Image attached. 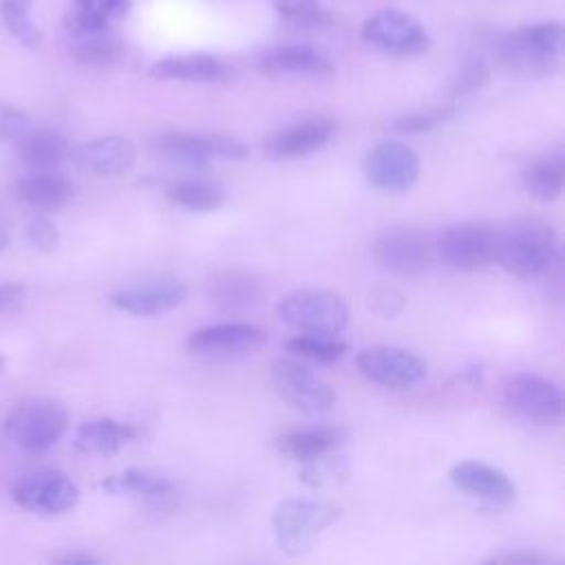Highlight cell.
Here are the masks:
<instances>
[{
	"instance_id": "6",
	"label": "cell",
	"mask_w": 565,
	"mask_h": 565,
	"mask_svg": "<svg viewBox=\"0 0 565 565\" xmlns=\"http://www.w3.org/2000/svg\"><path fill=\"white\" fill-rule=\"evenodd\" d=\"M501 402L510 415L543 426L558 424L565 411L563 391L558 384L534 373L512 375L503 384Z\"/></svg>"
},
{
	"instance_id": "16",
	"label": "cell",
	"mask_w": 565,
	"mask_h": 565,
	"mask_svg": "<svg viewBox=\"0 0 565 565\" xmlns=\"http://www.w3.org/2000/svg\"><path fill=\"white\" fill-rule=\"evenodd\" d=\"M371 252L382 269L397 276H415L430 265V247L426 238L404 227L382 232L375 238Z\"/></svg>"
},
{
	"instance_id": "17",
	"label": "cell",
	"mask_w": 565,
	"mask_h": 565,
	"mask_svg": "<svg viewBox=\"0 0 565 565\" xmlns=\"http://www.w3.org/2000/svg\"><path fill=\"white\" fill-rule=\"evenodd\" d=\"M338 132V121L331 117H307L294 121L265 139V152L276 159H294L324 148Z\"/></svg>"
},
{
	"instance_id": "14",
	"label": "cell",
	"mask_w": 565,
	"mask_h": 565,
	"mask_svg": "<svg viewBox=\"0 0 565 565\" xmlns=\"http://www.w3.org/2000/svg\"><path fill=\"white\" fill-rule=\"evenodd\" d=\"M188 298V287L174 276H150L110 294V302L132 316H159L179 307Z\"/></svg>"
},
{
	"instance_id": "41",
	"label": "cell",
	"mask_w": 565,
	"mask_h": 565,
	"mask_svg": "<svg viewBox=\"0 0 565 565\" xmlns=\"http://www.w3.org/2000/svg\"><path fill=\"white\" fill-rule=\"evenodd\" d=\"M26 289L15 282H4L0 285V316L15 311L24 302Z\"/></svg>"
},
{
	"instance_id": "31",
	"label": "cell",
	"mask_w": 565,
	"mask_h": 565,
	"mask_svg": "<svg viewBox=\"0 0 565 565\" xmlns=\"http://www.w3.org/2000/svg\"><path fill=\"white\" fill-rule=\"evenodd\" d=\"M33 0H0V20L4 29L29 49L42 42V33L33 20Z\"/></svg>"
},
{
	"instance_id": "34",
	"label": "cell",
	"mask_w": 565,
	"mask_h": 565,
	"mask_svg": "<svg viewBox=\"0 0 565 565\" xmlns=\"http://www.w3.org/2000/svg\"><path fill=\"white\" fill-rule=\"evenodd\" d=\"M269 4L285 22L296 26H316L327 20L320 0H269Z\"/></svg>"
},
{
	"instance_id": "5",
	"label": "cell",
	"mask_w": 565,
	"mask_h": 565,
	"mask_svg": "<svg viewBox=\"0 0 565 565\" xmlns=\"http://www.w3.org/2000/svg\"><path fill=\"white\" fill-rule=\"evenodd\" d=\"M278 318L300 333L338 335L349 322L347 300L329 289H298L276 307Z\"/></svg>"
},
{
	"instance_id": "27",
	"label": "cell",
	"mask_w": 565,
	"mask_h": 565,
	"mask_svg": "<svg viewBox=\"0 0 565 565\" xmlns=\"http://www.w3.org/2000/svg\"><path fill=\"white\" fill-rule=\"evenodd\" d=\"M15 148L20 161L31 170H53L71 157L66 137L51 128H31L20 141H15Z\"/></svg>"
},
{
	"instance_id": "7",
	"label": "cell",
	"mask_w": 565,
	"mask_h": 565,
	"mask_svg": "<svg viewBox=\"0 0 565 565\" xmlns=\"http://www.w3.org/2000/svg\"><path fill=\"white\" fill-rule=\"evenodd\" d=\"M364 42L391 55H419L430 46L426 26L399 9H382L366 18L360 29Z\"/></svg>"
},
{
	"instance_id": "35",
	"label": "cell",
	"mask_w": 565,
	"mask_h": 565,
	"mask_svg": "<svg viewBox=\"0 0 565 565\" xmlns=\"http://www.w3.org/2000/svg\"><path fill=\"white\" fill-rule=\"evenodd\" d=\"M452 113L450 106H435V108H426V110H415L408 115L397 117L391 128L399 135H415V132H426L433 130L435 126L444 124L448 119V115Z\"/></svg>"
},
{
	"instance_id": "13",
	"label": "cell",
	"mask_w": 565,
	"mask_h": 565,
	"mask_svg": "<svg viewBox=\"0 0 565 565\" xmlns=\"http://www.w3.org/2000/svg\"><path fill=\"white\" fill-rule=\"evenodd\" d=\"M271 382L285 402L309 415L329 411L335 402L331 384L289 358H280L271 364Z\"/></svg>"
},
{
	"instance_id": "24",
	"label": "cell",
	"mask_w": 565,
	"mask_h": 565,
	"mask_svg": "<svg viewBox=\"0 0 565 565\" xmlns=\"http://www.w3.org/2000/svg\"><path fill=\"white\" fill-rule=\"evenodd\" d=\"M130 9L128 0H73V9L64 18L66 31L73 38L108 33Z\"/></svg>"
},
{
	"instance_id": "40",
	"label": "cell",
	"mask_w": 565,
	"mask_h": 565,
	"mask_svg": "<svg viewBox=\"0 0 565 565\" xmlns=\"http://www.w3.org/2000/svg\"><path fill=\"white\" fill-rule=\"evenodd\" d=\"M373 309L382 316H395L404 307V298L395 289H377L371 296Z\"/></svg>"
},
{
	"instance_id": "2",
	"label": "cell",
	"mask_w": 565,
	"mask_h": 565,
	"mask_svg": "<svg viewBox=\"0 0 565 565\" xmlns=\"http://www.w3.org/2000/svg\"><path fill=\"white\" fill-rule=\"evenodd\" d=\"M563 26L554 20L523 24L497 42L499 62L519 75H547L558 66Z\"/></svg>"
},
{
	"instance_id": "42",
	"label": "cell",
	"mask_w": 565,
	"mask_h": 565,
	"mask_svg": "<svg viewBox=\"0 0 565 565\" xmlns=\"http://www.w3.org/2000/svg\"><path fill=\"white\" fill-rule=\"evenodd\" d=\"M55 563H64V565H95L99 563L97 556L90 554H62L55 558Z\"/></svg>"
},
{
	"instance_id": "15",
	"label": "cell",
	"mask_w": 565,
	"mask_h": 565,
	"mask_svg": "<svg viewBox=\"0 0 565 565\" xmlns=\"http://www.w3.org/2000/svg\"><path fill=\"white\" fill-rule=\"evenodd\" d=\"M267 340L265 329L252 322L207 324L188 335V349L205 358H227L256 351Z\"/></svg>"
},
{
	"instance_id": "32",
	"label": "cell",
	"mask_w": 565,
	"mask_h": 565,
	"mask_svg": "<svg viewBox=\"0 0 565 565\" xmlns=\"http://www.w3.org/2000/svg\"><path fill=\"white\" fill-rule=\"evenodd\" d=\"M285 347H287L289 353H294L298 358H305V360H311V362H318V364L338 362L347 353V344L335 335L300 333V335L289 338L285 342Z\"/></svg>"
},
{
	"instance_id": "36",
	"label": "cell",
	"mask_w": 565,
	"mask_h": 565,
	"mask_svg": "<svg viewBox=\"0 0 565 565\" xmlns=\"http://www.w3.org/2000/svg\"><path fill=\"white\" fill-rule=\"evenodd\" d=\"M24 236L29 241V245L42 254H51L57 249L60 245V232L57 225L44 216V214H35L26 221L24 225Z\"/></svg>"
},
{
	"instance_id": "9",
	"label": "cell",
	"mask_w": 565,
	"mask_h": 565,
	"mask_svg": "<svg viewBox=\"0 0 565 565\" xmlns=\"http://www.w3.org/2000/svg\"><path fill=\"white\" fill-rule=\"evenodd\" d=\"M497 227L486 223H455L437 238L439 256L459 271H479L494 263Z\"/></svg>"
},
{
	"instance_id": "43",
	"label": "cell",
	"mask_w": 565,
	"mask_h": 565,
	"mask_svg": "<svg viewBox=\"0 0 565 565\" xmlns=\"http://www.w3.org/2000/svg\"><path fill=\"white\" fill-rule=\"evenodd\" d=\"M7 241H9V234H7V227H4V223L0 221V252L7 247Z\"/></svg>"
},
{
	"instance_id": "12",
	"label": "cell",
	"mask_w": 565,
	"mask_h": 565,
	"mask_svg": "<svg viewBox=\"0 0 565 565\" xmlns=\"http://www.w3.org/2000/svg\"><path fill=\"white\" fill-rule=\"evenodd\" d=\"M419 168V154L402 141H380L366 152L362 163L366 181L384 192H404L413 188Z\"/></svg>"
},
{
	"instance_id": "26",
	"label": "cell",
	"mask_w": 565,
	"mask_h": 565,
	"mask_svg": "<svg viewBox=\"0 0 565 565\" xmlns=\"http://www.w3.org/2000/svg\"><path fill=\"white\" fill-rule=\"evenodd\" d=\"M102 486L113 494L141 497L146 503L154 508H163L166 503L172 501V494H174V483L166 475H159L152 470H139V468H130L119 475H113Z\"/></svg>"
},
{
	"instance_id": "29",
	"label": "cell",
	"mask_w": 565,
	"mask_h": 565,
	"mask_svg": "<svg viewBox=\"0 0 565 565\" xmlns=\"http://www.w3.org/2000/svg\"><path fill=\"white\" fill-rule=\"evenodd\" d=\"M280 452L289 455L291 459L311 463L324 457L329 450H333L340 444V430L329 426H316V428H298L289 430L278 437Z\"/></svg>"
},
{
	"instance_id": "23",
	"label": "cell",
	"mask_w": 565,
	"mask_h": 565,
	"mask_svg": "<svg viewBox=\"0 0 565 565\" xmlns=\"http://www.w3.org/2000/svg\"><path fill=\"white\" fill-rule=\"evenodd\" d=\"M150 77L166 79V82H218L227 75V66L207 53H183V55H168L150 64Z\"/></svg>"
},
{
	"instance_id": "38",
	"label": "cell",
	"mask_w": 565,
	"mask_h": 565,
	"mask_svg": "<svg viewBox=\"0 0 565 565\" xmlns=\"http://www.w3.org/2000/svg\"><path fill=\"white\" fill-rule=\"evenodd\" d=\"M488 79V66L481 62V60H472L468 62L461 73L457 75L455 84H452V95H466V93H472L477 90L479 86H483Z\"/></svg>"
},
{
	"instance_id": "44",
	"label": "cell",
	"mask_w": 565,
	"mask_h": 565,
	"mask_svg": "<svg viewBox=\"0 0 565 565\" xmlns=\"http://www.w3.org/2000/svg\"><path fill=\"white\" fill-rule=\"evenodd\" d=\"M2 366H4V358L0 355V371H2Z\"/></svg>"
},
{
	"instance_id": "20",
	"label": "cell",
	"mask_w": 565,
	"mask_h": 565,
	"mask_svg": "<svg viewBox=\"0 0 565 565\" xmlns=\"http://www.w3.org/2000/svg\"><path fill=\"white\" fill-rule=\"evenodd\" d=\"M254 64L260 73L274 77H324L333 73V64L329 62V57H324L316 49L300 44H278L263 49L256 55Z\"/></svg>"
},
{
	"instance_id": "37",
	"label": "cell",
	"mask_w": 565,
	"mask_h": 565,
	"mask_svg": "<svg viewBox=\"0 0 565 565\" xmlns=\"http://www.w3.org/2000/svg\"><path fill=\"white\" fill-rule=\"evenodd\" d=\"M29 130H31L29 115L0 99V143H15Z\"/></svg>"
},
{
	"instance_id": "30",
	"label": "cell",
	"mask_w": 565,
	"mask_h": 565,
	"mask_svg": "<svg viewBox=\"0 0 565 565\" xmlns=\"http://www.w3.org/2000/svg\"><path fill=\"white\" fill-rule=\"evenodd\" d=\"M166 194L172 203L190 212H212L221 207L225 201V190L216 181L196 179V177L172 181Z\"/></svg>"
},
{
	"instance_id": "4",
	"label": "cell",
	"mask_w": 565,
	"mask_h": 565,
	"mask_svg": "<svg viewBox=\"0 0 565 565\" xmlns=\"http://www.w3.org/2000/svg\"><path fill=\"white\" fill-rule=\"evenodd\" d=\"M68 428V411L51 397L20 402L4 419L7 437L26 452H44L55 446Z\"/></svg>"
},
{
	"instance_id": "10",
	"label": "cell",
	"mask_w": 565,
	"mask_h": 565,
	"mask_svg": "<svg viewBox=\"0 0 565 565\" xmlns=\"http://www.w3.org/2000/svg\"><path fill=\"white\" fill-rule=\"evenodd\" d=\"M358 369L360 373L386 388H413L426 377V362L402 347H366L358 353Z\"/></svg>"
},
{
	"instance_id": "25",
	"label": "cell",
	"mask_w": 565,
	"mask_h": 565,
	"mask_svg": "<svg viewBox=\"0 0 565 565\" xmlns=\"http://www.w3.org/2000/svg\"><path fill=\"white\" fill-rule=\"evenodd\" d=\"M137 433L139 430L132 424L113 417L86 419L75 433V448L86 455H115L121 446L135 439Z\"/></svg>"
},
{
	"instance_id": "21",
	"label": "cell",
	"mask_w": 565,
	"mask_h": 565,
	"mask_svg": "<svg viewBox=\"0 0 565 565\" xmlns=\"http://www.w3.org/2000/svg\"><path fill=\"white\" fill-rule=\"evenodd\" d=\"M15 196L38 212H55L73 201L75 185L60 172L31 170L15 181Z\"/></svg>"
},
{
	"instance_id": "8",
	"label": "cell",
	"mask_w": 565,
	"mask_h": 565,
	"mask_svg": "<svg viewBox=\"0 0 565 565\" xmlns=\"http://www.w3.org/2000/svg\"><path fill=\"white\" fill-rule=\"evenodd\" d=\"M154 152L183 166H201L210 159L241 161L247 148L221 132H163L154 139Z\"/></svg>"
},
{
	"instance_id": "11",
	"label": "cell",
	"mask_w": 565,
	"mask_h": 565,
	"mask_svg": "<svg viewBox=\"0 0 565 565\" xmlns=\"http://www.w3.org/2000/svg\"><path fill=\"white\" fill-rule=\"evenodd\" d=\"M11 497L26 512L55 516L77 503L79 490L68 475L60 470H40L15 481Z\"/></svg>"
},
{
	"instance_id": "28",
	"label": "cell",
	"mask_w": 565,
	"mask_h": 565,
	"mask_svg": "<svg viewBox=\"0 0 565 565\" xmlns=\"http://www.w3.org/2000/svg\"><path fill=\"white\" fill-rule=\"evenodd\" d=\"M563 179H565V152L563 148H556L539 159H534L523 170V188L525 192L536 201H556L563 192Z\"/></svg>"
},
{
	"instance_id": "1",
	"label": "cell",
	"mask_w": 565,
	"mask_h": 565,
	"mask_svg": "<svg viewBox=\"0 0 565 565\" xmlns=\"http://www.w3.org/2000/svg\"><path fill=\"white\" fill-rule=\"evenodd\" d=\"M558 256L556 234L545 221L514 218L497 227L494 263L516 278H543Z\"/></svg>"
},
{
	"instance_id": "3",
	"label": "cell",
	"mask_w": 565,
	"mask_h": 565,
	"mask_svg": "<svg viewBox=\"0 0 565 565\" xmlns=\"http://www.w3.org/2000/svg\"><path fill=\"white\" fill-rule=\"evenodd\" d=\"M338 519L340 508L333 503L289 497L276 505L271 525L280 550L289 556H300L313 545L318 534Z\"/></svg>"
},
{
	"instance_id": "22",
	"label": "cell",
	"mask_w": 565,
	"mask_h": 565,
	"mask_svg": "<svg viewBox=\"0 0 565 565\" xmlns=\"http://www.w3.org/2000/svg\"><path fill=\"white\" fill-rule=\"evenodd\" d=\"M260 291H263L260 280L254 274L243 269L216 271L205 282V294L212 307L230 313L252 307L258 300Z\"/></svg>"
},
{
	"instance_id": "19",
	"label": "cell",
	"mask_w": 565,
	"mask_h": 565,
	"mask_svg": "<svg viewBox=\"0 0 565 565\" xmlns=\"http://www.w3.org/2000/svg\"><path fill=\"white\" fill-rule=\"evenodd\" d=\"M450 481L457 490L494 505H508L516 499L514 481L501 468L483 461L455 463L450 468Z\"/></svg>"
},
{
	"instance_id": "33",
	"label": "cell",
	"mask_w": 565,
	"mask_h": 565,
	"mask_svg": "<svg viewBox=\"0 0 565 565\" xmlns=\"http://www.w3.org/2000/svg\"><path fill=\"white\" fill-rule=\"evenodd\" d=\"M73 53L79 62L90 66H110L119 60L121 46L117 40H113L108 33L86 35V38H73Z\"/></svg>"
},
{
	"instance_id": "39",
	"label": "cell",
	"mask_w": 565,
	"mask_h": 565,
	"mask_svg": "<svg viewBox=\"0 0 565 565\" xmlns=\"http://www.w3.org/2000/svg\"><path fill=\"white\" fill-rule=\"evenodd\" d=\"M486 563H503V565H547V563H550V556L539 554V552L519 550V552H501V554H494V556H490Z\"/></svg>"
},
{
	"instance_id": "18",
	"label": "cell",
	"mask_w": 565,
	"mask_h": 565,
	"mask_svg": "<svg viewBox=\"0 0 565 565\" xmlns=\"http://www.w3.org/2000/svg\"><path fill=\"white\" fill-rule=\"evenodd\" d=\"M73 159L82 172L113 179L130 172L137 159V150L132 141L121 135H104L82 143L73 152Z\"/></svg>"
}]
</instances>
